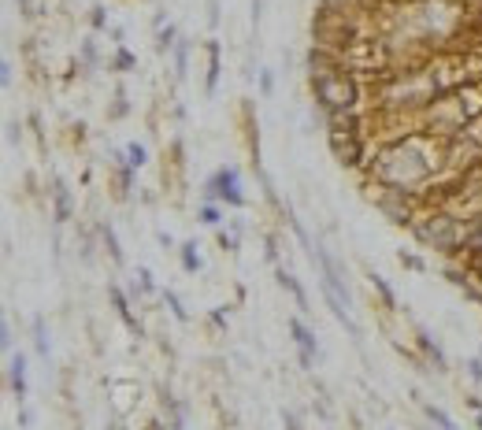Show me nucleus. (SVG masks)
<instances>
[{"label": "nucleus", "mask_w": 482, "mask_h": 430, "mask_svg": "<svg viewBox=\"0 0 482 430\" xmlns=\"http://www.w3.org/2000/svg\"><path fill=\"white\" fill-rule=\"evenodd\" d=\"M278 282H282V289H289V293H293L297 308H301V311H308V293L301 289V282H297V278L286 271V267H278Z\"/></svg>", "instance_id": "39448f33"}, {"label": "nucleus", "mask_w": 482, "mask_h": 430, "mask_svg": "<svg viewBox=\"0 0 482 430\" xmlns=\"http://www.w3.org/2000/svg\"><path fill=\"white\" fill-rule=\"evenodd\" d=\"M137 278H141V293H153V289H156L153 271H148V267H137Z\"/></svg>", "instance_id": "f3484780"}, {"label": "nucleus", "mask_w": 482, "mask_h": 430, "mask_svg": "<svg viewBox=\"0 0 482 430\" xmlns=\"http://www.w3.org/2000/svg\"><path fill=\"white\" fill-rule=\"evenodd\" d=\"M475 427H479V430H482V415H479V419H475Z\"/></svg>", "instance_id": "bb28decb"}, {"label": "nucleus", "mask_w": 482, "mask_h": 430, "mask_svg": "<svg viewBox=\"0 0 482 430\" xmlns=\"http://www.w3.org/2000/svg\"><path fill=\"white\" fill-rule=\"evenodd\" d=\"M153 430H164V427H160V423H153Z\"/></svg>", "instance_id": "cd10ccee"}, {"label": "nucleus", "mask_w": 482, "mask_h": 430, "mask_svg": "<svg viewBox=\"0 0 482 430\" xmlns=\"http://www.w3.org/2000/svg\"><path fill=\"white\" fill-rule=\"evenodd\" d=\"M101 234H104V245H108L112 260H115V264H123V249H119V241H115V234H112V227H101Z\"/></svg>", "instance_id": "4468645a"}, {"label": "nucleus", "mask_w": 482, "mask_h": 430, "mask_svg": "<svg viewBox=\"0 0 482 430\" xmlns=\"http://www.w3.org/2000/svg\"><path fill=\"white\" fill-rule=\"evenodd\" d=\"M282 423H286V430H301V423H297V415H293V412H286V408H282Z\"/></svg>", "instance_id": "5701e85b"}, {"label": "nucleus", "mask_w": 482, "mask_h": 430, "mask_svg": "<svg viewBox=\"0 0 482 430\" xmlns=\"http://www.w3.org/2000/svg\"><path fill=\"white\" fill-rule=\"evenodd\" d=\"M164 300H167V304H171V311H175V319H182V322L189 319V316H186V308H182V300H178L175 293H171V289H167V293H164Z\"/></svg>", "instance_id": "dca6fc26"}, {"label": "nucleus", "mask_w": 482, "mask_h": 430, "mask_svg": "<svg viewBox=\"0 0 482 430\" xmlns=\"http://www.w3.org/2000/svg\"><path fill=\"white\" fill-rule=\"evenodd\" d=\"M34 349H37V356H45L49 360V352H52V345H49V334H45V319H34Z\"/></svg>", "instance_id": "9d476101"}, {"label": "nucleus", "mask_w": 482, "mask_h": 430, "mask_svg": "<svg viewBox=\"0 0 482 430\" xmlns=\"http://www.w3.org/2000/svg\"><path fill=\"white\" fill-rule=\"evenodd\" d=\"M186 60H189V41H178V45H175V71H178V78H186Z\"/></svg>", "instance_id": "ddd939ff"}, {"label": "nucleus", "mask_w": 482, "mask_h": 430, "mask_svg": "<svg viewBox=\"0 0 482 430\" xmlns=\"http://www.w3.org/2000/svg\"><path fill=\"white\" fill-rule=\"evenodd\" d=\"M212 200H227L234 208H245V193H241V171L238 167H223L205 182V204Z\"/></svg>", "instance_id": "f03ea898"}, {"label": "nucleus", "mask_w": 482, "mask_h": 430, "mask_svg": "<svg viewBox=\"0 0 482 430\" xmlns=\"http://www.w3.org/2000/svg\"><path fill=\"white\" fill-rule=\"evenodd\" d=\"M182 271H186V275H197L200 271V267H205V264H200V256H197V245H193V241H182Z\"/></svg>", "instance_id": "423d86ee"}, {"label": "nucleus", "mask_w": 482, "mask_h": 430, "mask_svg": "<svg viewBox=\"0 0 482 430\" xmlns=\"http://www.w3.org/2000/svg\"><path fill=\"white\" fill-rule=\"evenodd\" d=\"M271 89H275V82H271V71H264V74H260V93L267 96Z\"/></svg>", "instance_id": "4be33fe9"}, {"label": "nucleus", "mask_w": 482, "mask_h": 430, "mask_svg": "<svg viewBox=\"0 0 482 430\" xmlns=\"http://www.w3.org/2000/svg\"><path fill=\"white\" fill-rule=\"evenodd\" d=\"M289 334H293L297 349H301V368L312 371V356H319V345H316V334L304 327L301 319H289Z\"/></svg>", "instance_id": "7ed1b4c3"}, {"label": "nucleus", "mask_w": 482, "mask_h": 430, "mask_svg": "<svg viewBox=\"0 0 482 430\" xmlns=\"http://www.w3.org/2000/svg\"><path fill=\"white\" fill-rule=\"evenodd\" d=\"M119 67H123V71L134 67V56H130V52H119Z\"/></svg>", "instance_id": "a878e982"}, {"label": "nucleus", "mask_w": 482, "mask_h": 430, "mask_svg": "<svg viewBox=\"0 0 482 430\" xmlns=\"http://www.w3.org/2000/svg\"><path fill=\"white\" fill-rule=\"evenodd\" d=\"M219 85V45L208 41V93H216Z\"/></svg>", "instance_id": "0eeeda50"}, {"label": "nucleus", "mask_w": 482, "mask_h": 430, "mask_svg": "<svg viewBox=\"0 0 482 430\" xmlns=\"http://www.w3.org/2000/svg\"><path fill=\"white\" fill-rule=\"evenodd\" d=\"M371 282H375V289H379V293H382V300H386V304H390V308H393V289H390V286H386V282H382V278H379V275H371Z\"/></svg>", "instance_id": "a211bd4d"}, {"label": "nucleus", "mask_w": 482, "mask_h": 430, "mask_svg": "<svg viewBox=\"0 0 482 430\" xmlns=\"http://www.w3.org/2000/svg\"><path fill=\"white\" fill-rule=\"evenodd\" d=\"M0 82H4V85H12V63H0Z\"/></svg>", "instance_id": "b1692460"}, {"label": "nucleus", "mask_w": 482, "mask_h": 430, "mask_svg": "<svg viewBox=\"0 0 482 430\" xmlns=\"http://www.w3.org/2000/svg\"><path fill=\"white\" fill-rule=\"evenodd\" d=\"M108 293H112V300H115V311H119V316H123V322H126V327H130V330H137V319L130 316V304H126L123 289H119V286H112Z\"/></svg>", "instance_id": "6e6552de"}, {"label": "nucleus", "mask_w": 482, "mask_h": 430, "mask_svg": "<svg viewBox=\"0 0 482 430\" xmlns=\"http://www.w3.org/2000/svg\"><path fill=\"white\" fill-rule=\"evenodd\" d=\"M312 89L319 96V104L327 108V115H345L352 101H356V89L345 74L330 71V74H312Z\"/></svg>", "instance_id": "f257e3e1"}, {"label": "nucleus", "mask_w": 482, "mask_h": 430, "mask_svg": "<svg viewBox=\"0 0 482 430\" xmlns=\"http://www.w3.org/2000/svg\"><path fill=\"white\" fill-rule=\"evenodd\" d=\"M171 41H175V30H164V34H160V52H167V49H175V45H171Z\"/></svg>", "instance_id": "412c9836"}, {"label": "nucleus", "mask_w": 482, "mask_h": 430, "mask_svg": "<svg viewBox=\"0 0 482 430\" xmlns=\"http://www.w3.org/2000/svg\"><path fill=\"white\" fill-rule=\"evenodd\" d=\"M219 219H223V215H219L216 204H200V223H208V227H219Z\"/></svg>", "instance_id": "2eb2a0df"}, {"label": "nucleus", "mask_w": 482, "mask_h": 430, "mask_svg": "<svg viewBox=\"0 0 482 430\" xmlns=\"http://www.w3.org/2000/svg\"><path fill=\"white\" fill-rule=\"evenodd\" d=\"M145 160H148L145 145H137V141H130V145H126V164H130L134 171H141V167H145Z\"/></svg>", "instance_id": "9b49d317"}, {"label": "nucleus", "mask_w": 482, "mask_h": 430, "mask_svg": "<svg viewBox=\"0 0 482 430\" xmlns=\"http://www.w3.org/2000/svg\"><path fill=\"white\" fill-rule=\"evenodd\" d=\"M423 415L431 419V423H434L438 430H460V427H456L453 419H449V415H445V412H442V408H438V404H423Z\"/></svg>", "instance_id": "1a4fd4ad"}, {"label": "nucleus", "mask_w": 482, "mask_h": 430, "mask_svg": "<svg viewBox=\"0 0 482 430\" xmlns=\"http://www.w3.org/2000/svg\"><path fill=\"white\" fill-rule=\"evenodd\" d=\"M0 338H4L0 345H4V349H12V327H8V319H4V327H0Z\"/></svg>", "instance_id": "393cba45"}, {"label": "nucleus", "mask_w": 482, "mask_h": 430, "mask_svg": "<svg viewBox=\"0 0 482 430\" xmlns=\"http://www.w3.org/2000/svg\"><path fill=\"white\" fill-rule=\"evenodd\" d=\"M71 215V197H67V189H63V182H56V219L63 223Z\"/></svg>", "instance_id": "f8f14e48"}, {"label": "nucleus", "mask_w": 482, "mask_h": 430, "mask_svg": "<svg viewBox=\"0 0 482 430\" xmlns=\"http://www.w3.org/2000/svg\"><path fill=\"white\" fill-rule=\"evenodd\" d=\"M467 375H471V382H482V360H479V356L467 363Z\"/></svg>", "instance_id": "aec40b11"}, {"label": "nucleus", "mask_w": 482, "mask_h": 430, "mask_svg": "<svg viewBox=\"0 0 482 430\" xmlns=\"http://www.w3.org/2000/svg\"><path fill=\"white\" fill-rule=\"evenodd\" d=\"M219 245H223V249H238V234H227V230H219Z\"/></svg>", "instance_id": "6ab92c4d"}, {"label": "nucleus", "mask_w": 482, "mask_h": 430, "mask_svg": "<svg viewBox=\"0 0 482 430\" xmlns=\"http://www.w3.org/2000/svg\"><path fill=\"white\" fill-rule=\"evenodd\" d=\"M12 393H15L19 404L26 401V356H23V352H15V356H12Z\"/></svg>", "instance_id": "20e7f679"}]
</instances>
